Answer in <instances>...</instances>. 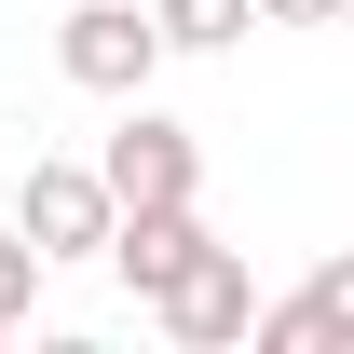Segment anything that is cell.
I'll return each instance as SVG.
<instances>
[{
	"instance_id": "6da1fadb",
	"label": "cell",
	"mask_w": 354,
	"mask_h": 354,
	"mask_svg": "<svg viewBox=\"0 0 354 354\" xmlns=\"http://www.w3.org/2000/svg\"><path fill=\"white\" fill-rule=\"evenodd\" d=\"M55 68L123 109V95H150V68H164V14H150V0H68V14H55Z\"/></svg>"
},
{
	"instance_id": "7a4b0ae2",
	"label": "cell",
	"mask_w": 354,
	"mask_h": 354,
	"mask_svg": "<svg viewBox=\"0 0 354 354\" xmlns=\"http://www.w3.org/2000/svg\"><path fill=\"white\" fill-rule=\"evenodd\" d=\"M95 177H109V205H205V136L177 123V109H150V95H123Z\"/></svg>"
},
{
	"instance_id": "3957f363",
	"label": "cell",
	"mask_w": 354,
	"mask_h": 354,
	"mask_svg": "<svg viewBox=\"0 0 354 354\" xmlns=\"http://www.w3.org/2000/svg\"><path fill=\"white\" fill-rule=\"evenodd\" d=\"M150 327H164L177 354H245V341H259V286H245V259H232V245H205V259L150 300Z\"/></svg>"
},
{
	"instance_id": "277c9868",
	"label": "cell",
	"mask_w": 354,
	"mask_h": 354,
	"mask_svg": "<svg viewBox=\"0 0 354 354\" xmlns=\"http://www.w3.org/2000/svg\"><path fill=\"white\" fill-rule=\"evenodd\" d=\"M14 232H28L41 259H109L123 205H109V177H95V164H28V191H14Z\"/></svg>"
},
{
	"instance_id": "5b68a950",
	"label": "cell",
	"mask_w": 354,
	"mask_h": 354,
	"mask_svg": "<svg viewBox=\"0 0 354 354\" xmlns=\"http://www.w3.org/2000/svg\"><path fill=\"white\" fill-rule=\"evenodd\" d=\"M259 354H354V245L313 259L286 300H259Z\"/></svg>"
},
{
	"instance_id": "8992f818",
	"label": "cell",
	"mask_w": 354,
	"mask_h": 354,
	"mask_svg": "<svg viewBox=\"0 0 354 354\" xmlns=\"http://www.w3.org/2000/svg\"><path fill=\"white\" fill-rule=\"evenodd\" d=\"M218 232H205V205H123V232H109V272H123L136 300H164L177 272L205 259Z\"/></svg>"
},
{
	"instance_id": "52a82bcc",
	"label": "cell",
	"mask_w": 354,
	"mask_h": 354,
	"mask_svg": "<svg viewBox=\"0 0 354 354\" xmlns=\"http://www.w3.org/2000/svg\"><path fill=\"white\" fill-rule=\"evenodd\" d=\"M150 14H164V55H232L259 28V0H150Z\"/></svg>"
},
{
	"instance_id": "ba28073f",
	"label": "cell",
	"mask_w": 354,
	"mask_h": 354,
	"mask_svg": "<svg viewBox=\"0 0 354 354\" xmlns=\"http://www.w3.org/2000/svg\"><path fill=\"white\" fill-rule=\"evenodd\" d=\"M41 245H28V232H14V218H0V327H28V313H41Z\"/></svg>"
},
{
	"instance_id": "9c48e42d",
	"label": "cell",
	"mask_w": 354,
	"mask_h": 354,
	"mask_svg": "<svg viewBox=\"0 0 354 354\" xmlns=\"http://www.w3.org/2000/svg\"><path fill=\"white\" fill-rule=\"evenodd\" d=\"M327 14H354V0H259V28H327Z\"/></svg>"
},
{
	"instance_id": "30bf717a",
	"label": "cell",
	"mask_w": 354,
	"mask_h": 354,
	"mask_svg": "<svg viewBox=\"0 0 354 354\" xmlns=\"http://www.w3.org/2000/svg\"><path fill=\"white\" fill-rule=\"evenodd\" d=\"M0 341H14V327H0Z\"/></svg>"
}]
</instances>
